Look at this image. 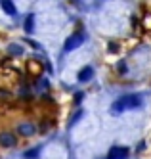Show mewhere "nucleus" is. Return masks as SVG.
Instances as JSON below:
<instances>
[{
    "instance_id": "3",
    "label": "nucleus",
    "mask_w": 151,
    "mask_h": 159,
    "mask_svg": "<svg viewBox=\"0 0 151 159\" xmlns=\"http://www.w3.org/2000/svg\"><path fill=\"white\" fill-rule=\"evenodd\" d=\"M82 40H84V35H82V33H77V35L69 37L67 42H65V50H67V52L75 50L77 46H80V44H82Z\"/></svg>"
},
{
    "instance_id": "11",
    "label": "nucleus",
    "mask_w": 151,
    "mask_h": 159,
    "mask_svg": "<svg viewBox=\"0 0 151 159\" xmlns=\"http://www.w3.org/2000/svg\"><path fill=\"white\" fill-rule=\"evenodd\" d=\"M109 50H111V52H117V50H119V44L111 42V44H109Z\"/></svg>"
},
{
    "instance_id": "6",
    "label": "nucleus",
    "mask_w": 151,
    "mask_h": 159,
    "mask_svg": "<svg viewBox=\"0 0 151 159\" xmlns=\"http://www.w3.org/2000/svg\"><path fill=\"white\" fill-rule=\"evenodd\" d=\"M19 134H23V136H33L34 134V127L31 123H23V125H19Z\"/></svg>"
},
{
    "instance_id": "7",
    "label": "nucleus",
    "mask_w": 151,
    "mask_h": 159,
    "mask_svg": "<svg viewBox=\"0 0 151 159\" xmlns=\"http://www.w3.org/2000/svg\"><path fill=\"white\" fill-rule=\"evenodd\" d=\"M0 6H2V10H4L6 14H10V16L16 14V4L11 2V0H2V2H0Z\"/></svg>"
},
{
    "instance_id": "10",
    "label": "nucleus",
    "mask_w": 151,
    "mask_h": 159,
    "mask_svg": "<svg viewBox=\"0 0 151 159\" xmlns=\"http://www.w3.org/2000/svg\"><path fill=\"white\" fill-rule=\"evenodd\" d=\"M37 155H38V150H31V152H27V153H25V157H27V159H33V157H37Z\"/></svg>"
},
{
    "instance_id": "8",
    "label": "nucleus",
    "mask_w": 151,
    "mask_h": 159,
    "mask_svg": "<svg viewBox=\"0 0 151 159\" xmlns=\"http://www.w3.org/2000/svg\"><path fill=\"white\" fill-rule=\"evenodd\" d=\"M8 50H10V54H17V56H21V54H23L21 46H17V44H11V46H10Z\"/></svg>"
},
{
    "instance_id": "2",
    "label": "nucleus",
    "mask_w": 151,
    "mask_h": 159,
    "mask_svg": "<svg viewBox=\"0 0 151 159\" xmlns=\"http://www.w3.org/2000/svg\"><path fill=\"white\" fill-rule=\"evenodd\" d=\"M128 157V148H122V146H115L109 150L107 159H126Z\"/></svg>"
},
{
    "instance_id": "5",
    "label": "nucleus",
    "mask_w": 151,
    "mask_h": 159,
    "mask_svg": "<svg viewBox=\"0 0 151 159\" xmlns=\"http://www.w3.org/2000/svg\"><path fill=\"white\" fill-rule=\"evenodd\" d=\"M92 77H94V69H92V67H82L80 73H78V81L80 83H86V81H90Z\"/></svg>"
},
{
    "instance_id": "4",
    "label": "nucleus",
    "mask_w": 151,
    "mask_h": 159,
    "mask_svg": "<svg viewBox=\"0 0 151 159\" xmlns=\"http://www.w3.org/2000/svg\"><path fill=\"white\" fill-rule=\"evenodd\" d=\"M16 146V136L11 132H2L0 134V148H11Z\"/></svg>"
},
{
    "instance_id": "1",
    "label": "nucleus",
    "mask_w": 151,
    "mask_h": 159,
    "mask_svg": "<svg viewBox=\"0 0 151 159\" xmlns=\"http://www.w3.org/2000/svg\"><path fill=\"white\" fill-rule=\"evenodd\" d=\"M140 106H142V98L134 96V94H128V96H122V98H119L115 102L113 111H126V109H134V107H140Z\"/></svg>"
},
{
    "instance_id": "9",
    "label": "nucleus",
    "mask_w": 151,
    "mask_h": 159,
    "mask_svg": "<svg viewBox=\"0 0 151 159\" xmlns=\"http://www.w3.org/2000/svg\"><path fill=\"white\" fill-rule=\"evenodd\" d=\"M25 31H27V33L33 31V16H29V17L25 19Z\"/></svg>"
}]
</instances>
